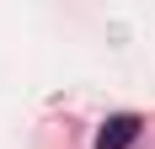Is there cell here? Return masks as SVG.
<instances>
[{
  "mask_svg": "<svg viewBox=\"0 0 155 149\" xmlns=\"http://www.w3.org/2000/svg\"><path fill=\"white\" fill-rule=\"evenodd\" d=\"M139 128H144V122L134 117V112H118V117H107V122H102V133H96V149H128L134 138H139Z\"/></svg>",
  "mask_w": 155,
  "mask_h": 149,
  "instance_id": "6da1fadb",
  "label": "cell"
}]
</instances>
